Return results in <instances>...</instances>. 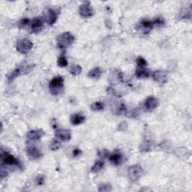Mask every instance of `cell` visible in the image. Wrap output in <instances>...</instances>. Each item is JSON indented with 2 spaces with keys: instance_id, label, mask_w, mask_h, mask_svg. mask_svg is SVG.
Wrapping results in <instances>:
<instances>
[{
  "instance_id": "12",
  "label": "cell",
  "mask_w": 192,
  "mask_h": 192,
  "mask_svg": "<svg viewBox=\"0 0 192 192\" xmlns=\"http://www.w3.org/2000/svg\"><path fill=\"white\" fill-rule=\"evenodd\" d=\"M27 155L32 159H38L41 156V153L37 147L30 146L27 149Z\"/></svg>"
},
{
  "instance_id": "19",
  "label": "cell",
  "mask_w": 192,
  "mask_h": 192,
  "mask_svg": "<svg viewBox=\"0 0 192 192\" xmlns=\"http://www.w3.org/2000/svg\"><path fill=\"white\" fill-rule=\"evenodd\" d=\"M103 167H104V162L101 161H98L95 163V164L92 167V171L94 173H98L102 170Z\"/></svg>"
},
{
  "instance_id": "20",
  "label": "cell",
  "mask_w": 192,
  "mask_h": 192,
  "mask_svg": "<svg viewBox=\"0 0 192 192\" xmlns=\"http://www.w3.org/2000/svg\"><path fill=\"white\" fill-rule=\"evenodd\" d=\"M20 73H21V68L15 69V70H14L13 71H12L11 73L8 75V81H10V82L11 81H13L14 80L16 79V78L20 74Z\"/></svg>"
},
{
  "instance_id": "6",
  "label": "cell",
  "mask_w": 192,
  "mask_h": 192,
  "mask_svg": "<svg viewBox=\"0 0 192 192\" xmlns=\"http://www.w3.org/2000/svg\"><path fill=\"white\" fill-rule=\"evenodd\" d=\"M159 105V100L154 96H150L146 99L145 107L149 111L155 110Z\"/></svg>"
},
{
  "instance_id": "11",
  "label": "cell",
  "mask_w": 192,
  "mask_h": 192,
  "mask_svg": "<svg viewBox=\"0 0 192 192\" xmlns=\"http://www.w3.org/2000/svg\"><path fill=\"white\" fill-rule=\"evenodd\" d=\"M58 17V13L53 9H49L46 14L45 19L46 22L50 25H53L55 22L56 21Z\"/></svg>"
},
{
  "instance_id": "16",
  "label": "cell",
  "mask_w": 192,
  "mask_h": 192,
  "mask_svg": "<svg viewBox=\"0 0 192 192\" xmlns=\"http://www.w3.org/2000/svg\"><path fill=\"white\" fill-rule=\"evenodd\" d=\"M101 74H102V71L99 68H95L92 69L91 71H89L88 77L93 78V79H98L101 77Z\"/></svg>"
},
{
  "instance_id": "10",
  "label": "cell",
  "mask_w": 192,
  "mask_h": 192,
  "mask_svg": "<svg viewBox=\"0 0 192 192\" xmlns=\"http://www.w3.org/2000/svg\"><path fill=\"white\" fill-rule=\"evenodd\" d=\"M55 135H56V137L58 139L61 140L62 141L69 140L71 139V137L70 131L65 130V129H59V130H57L56 131V133H55Z\"/></svg>"
},
{
  "instance_id": "5",
  "label": "cell",
  "mask_w": 192,
  "mask_h": 192,
  "mask_svg": "<svg viewBox=\"0 0 192 192\" xmlns=\"http://www.w3.org/2000/svg\"><path fill=\"white\" fill-rule=\"evenodd\" d=\"M79 13L83 17H90L94 14V11L90 3L86 2L80 5L79 8Z\"/></svg>"
},
{
  "instance_id": "21",
  "label": "cell",
  "mask_w": 192,
  "mask_h": 192,
  "mask_svg": "<svg viewBox=\"0 0 192 192\" xmlns=\"http://www.w3.org/2000/svg\"><path fill=\"white\" fill-rule=\"evenodd\" d=\"M104 107V104L101 101H97L94 102L91 105V109L95 111H99V110H102Z\"/></svg>"
},
{
  "instance_id": "25",
  "label": "cell",
  "mask_w": 192,
  "mask_h": 192,
  "mask_svg": "<svg viewBox=\"0 0 192 192\" xmlns=\"http://www.w3.org/2000/svg\"><path fill=\"white\" fill-rule=\"evenodd\" d=\"M61 147V143L59 142L57 140H53L51 143H50V148L52 150H58L59 148Z\"/></svg>"
},
{
  "instance_id": "32",
  "label": "cell",
  "mask_w": 192,
  "mask_h": 192,
  "mask_svg": "<svg viewBox=\"0 0 192 192\" xmlns=\"http://www.w3.org/2000/svg\"><path fill=\"white\" fill-rule=\"evenodd\" d=\"M81 151L80 150H78V149H75L73 151V155L74 156H75V157H77V156H79L81 154Z\"/></svg>"
},
{
  "instance_id": "27",
  "label": "cell",
  "mask_w": 192,
  "mask_h": 192,
  "mask_svg": "<svg viewBox=\"0 0 192 192\" xmlns=\"http://www.w3.org/2000/svg\"><path fill=\"white\" fill-rule=\"evenodd\" d=\"M99 190L100 191H108L111 190V186L108 184H102L101 185L99 186Z\"/></svg>"
},
{
  "instance_id": "15",
  "label": "cell",
  "mask_w": 192,
  "mask_h": 192,
  "mask_svg": "<svg viewBox=\"0 0 192 192\" xmlns=\"http://www.w3.org/2000/svg\"><path fill=\"white\" fill-rule=\"evenodd\" d=\"M109 160L112 164H115V165H119L122 161V155L119 153H113L109 156Z\"/></svg>"
},
{
  "instance_id": "23",
  "label": "cell",
  "mask_w": 192,
  "mask_h": 192,
  "mask_svg": "<svg viewBox=\"0 0 192 192\" xmlns=\"http://www.w3.org/2000/svg\"><path fill=\"white\" fill-rule=\"evenodd\" d=\"M57 63L59 67H62V68L66 67V66L68 65L67 59H66V57L64 56V55H62V56H59V59H58Z\"/></svg>"
},
{
  "instance_id": "1",
  "label": "cell",
  "mask_w": 192,
  "mask_h": 192,
  "mask_svg": "<svg viewBox=\"0 0 192 192\" xmlns=\"http://www.w3.org/2000/svg\"><path fill=\"white\" fill-rule=\"evenodd\" d=\"M74 41V37L70 32H64L58 36L57 41L58 47L61 49H65L70 47Z\"/></svg>"
},
{
  "instance_id": "24",
  "label": "cell",
  "mask_w": 192,
  "mask_h": 192,
  "mask_svg": "<svg viewBox=\"0 0 192 192\" xmlns=\"http://www.w3.org/2000/svg\"><path fill=\"white\" fill-rule=\"evenodd\" d=\"M137 67H139V68H144L147 65V62L144 58L140 56L137 59Z\"/></svg>"
},
{
  "instance_id": "31",
  "label": "cell",
  "mask_w": 192,
  "mask_h": 192,
  "mask_svg": "<svg viewBox=\"0 0 192 192\" xmlns=\"http://www.w3.org/2000/svg\"><path fill=\"white\" fill-rule=\"evenodd\" d=\"M36 184L38 185H43V184H44V178H43L42 176H39V177L37 178Z\"/></svg>"
},
{
  "instance_id": "14",
  "label": "cell",
  "mask_w": 192,
  "mask_h": 192,
  "mask_svg": "<svg viewBox=\"0 0 192 192\" xmlns=\"http://www.w3.org/2000/svg\"><path fill=\"white\" fill-rule=\"evenodd\" d=\"M86 117L82 114L80 113H77V114H74L73 116L71 117V122L74 125H78L82 124L85 121Z\"/></svg>"
},
{
  "instance_id": "7",
  "label": "cell",
  "mask_w": 192,
  "mask_h": 192,
  "mask_svg": "<svg viewBox=\"0 0 192 192\" xmlns=\"http://www.w3.org/2000/svg\"><path fill=\"white\" fill-rule=\"evenodd\" d=\"M44 26V21L41 18L36 17L33 19L30 23V27L33 32H38L41 30Z\"/></svg>"
},
{
  "instance_id": "22",
  "label": "cell",
  "mask_w": 192,
  "mask_h": 192,
  "mask_svg": "<svg viewBox=\"0 0 192 192\" xmlns=\"http://www.w3.org/2000/svg\"><path fill=\"white\" fill-rule=\"evenodd\" d=\"M82 68L80 65H72L70 68V73L74 76H77L81 73Z\"/></svg>"
},
{
  "instance_id": "18",
  "label": "cell",
  "mask_w": 192,
  "mask_h": 192,
  "mask_svg": "<svg viewBox=\"0 0 192 192\" xmlns=\"http://www.w3.org/2000/svg\"><path fill=\"white\" fill-rule=\"evenodd\" d=\"M140 26L142 27L143 30H147L148 32H150V30L153 29V27H154L153 26V23L152 21L148 20H144L142 22L140 23Z\"/></svg>"
},
{
  "instance_id": "3",
  "label": "cell",
  "mask_w": 192,
  "mask_h": 192,
  "mask_svg": "<svg viewBox=\"0 0 192 192\" xmlns=\"http://www.w3.org/2000/svg\"><path fill=\"white\" fill-rule=\"evenodd\" d=\"M33 47V44L31 41L28 39H21L17 44V50L18 52L23 54H27Z\"/></svg>"
},
{
  "instance_id": "29",
  "label": "cell",
  "mask_w": 192,
  "mask_h": 192,
  "mask_svg": "<svg viewBox=\"0 0 192 192\" xmlns=\"http://www.w3.org/2000/svg\"><path fill=\"white\" fill-rule=\"evenodd\" d=\"M108 155L109 153L106 150H100V151L98 152V156L101 158H106L107 156H108Z\"/></svg>"
},
{
  "instance_id": "2",
  "label": "cell",
  "mask_w": 192,
  "mask_h": 192,
  "mask_svg": "<svg viewBox=\"0 0 192 192\" xmlns=\"http://www.w3.org/2000/svg\"><path fill=\"white\" fill-rule=\"evenodd\" d=\"M64 87V79L62 77H56L53 78L50 82L49 85V89H50V93L53 96L60 94L61 91H62Z\"/></svg>"
},
{
  "instance_id": "8",
  "label": "cell",
  "mask_w": 192,
  "mask_h": 192,
  "mask_svg": "<svg viewBox=\"0 0 192 192\" xmlns=\"http://www.w3.org/2000/svg\"><path fill=\"white\" fill-rule=\"evenodd\" d=\"M153 79L159 83H164L167 82V74L164 71H156L153 74Z\"/></svg>"
},
{
  "instance_id": "9",
  "label": "cell",
  "mask_w": 192,
  "mask_h": 192,
  "mask_svg": "<svg viewBox=\"0 0 192 192\" xmlns=\"http://www.w3.org/2000/svg\"><path fill=\"white\" fill-rule=\"evenodd\" d=\"M2 161L3 164L6 165H17L19 164L18 161L13 156L8 153H5V155L2 153Z\"/></svg>"
},
{
  "instance_id": "17",
  "label": "cell",
  "mask_w": 192,
  "mask_h": 192,
  "mask_svg": "<svg viewBox=\"0 0 192 192\" xmlns=\"http://www.w3.org/2000/svg\"><path fill=\"white\" fill-rule=\"evenodd\" d=\"M150 75V72L145 68H139L136 71V76L138 78H147Z\"/></svg>"
},
{
  "instance_id": "13",
  "label": "cell",
  "mask_w": 192,
  "mask_h": 192,
  "mask_svg": "<svg viewBox=\"0 0 192 192\" xmlns=\"http://www.w3.org/2000/svg\"><path fill=\"white\" fill-rule=\"evenodd\" d=\"M44 134V132L42 130H33L30 131L27 134V138L31 140H39Z\"/></svg>"
},
{
  "instance_id": "28",
  "label": "cell",
  "mask_w": 192,
  "mask_h": 192,
  "mask_svg": "<svg viewBox=\"0 0 192 192\" xmlns=\"http://www.w3.org/2000/svg\"><path fill=\"white\" fill-rule=\"evenodd\" d=\"M150 144L149 142H144L141 145V147H140V150L141 151L143 152H146V151H148L149 150H150Z\"/></svg>"
},
{
  "instance_id": "4",
  "label": "cell",
  "mask_w": 192,
  "mask_h": 192,
  "mask_svg": "<svg viewBox=\"0 0 192 192\" xmlns=\"http://www.w3.org/2000/svg\"><path fill=\"white\" fill-rule=\"evenodd\" d=\"M143 169L139 165H133L129 167L128 170V174L129 178L132 181H137L142 176Z\"/></svg>"
},
{
  "instance_id": "33",
  "label": "cell",
  "mask_w": 192,
  "mask_h": 192,
  "mask_svg": "<svg viewBox=\"0 0 192 192\" xmlns=\"http://www.w3.org/2000/svg\"><path fill=\"white\" fill-rule=\"evenodd\" d=\"M122 127H124L123 128V131L125 130V128H127V123L126 122H122V123H120L119 125V130H122Z\"/></svg>"
},
{
  "instance_id": "26",
  "label": "cell",
  "mask_w": 192,
  "mask_h": 192,
  "mask_svg": "<svg viewBox=\"0 0 192 192\" xmlns=\"http://www.w3.org/2000/svg\"><path fill=\"white\" fill-rule=\"evenodd\" d=\"M153 23V26H156V27H161L164 26V20L162 19V18L161 17H159L157 18V19L155 20L154 22Z\"/></svg>"
},
{
  "instance_id": "30",
  "label": "cell",
  "mask_w": 192,
  "mask_h": 192,
  "mask_svg": "<svg viewBox=\"0 0 192 192\" xmlns=\"http://www.w3.org/2000/svg\"><path fill=\"white\" fill-rule=\"evenodd\" d=\"M30 23H31L30 22V20L27 19V18H24V19L21 20H20V27H26L27 25L30 24Z\"/></svg>"
}]
</instances>
